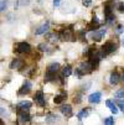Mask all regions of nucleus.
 <instances>
[{"label": "nucleus", "instance_id": "obj_1", "mask_svg": "<svg viewBox=\"0 0 124 125\" xmlns=\"http://www.w3.org/2000/svg\"><path fill=\"white\" fill-rule=\"evenodd\" d=\"M92 69H93V67H92L91 62H83L77 68V73L78 74H87V73H91Z\"/></svg>", "mask_w": 124, "mask_h": 125}, {"label": "nucleus", "instance_id": "obj_2", "mask_svg": "<svg viewBox=\"0 0 124 125\" xmlns=\"http://www.w3.org/2000/svg\"><path fill=\"white\" fill-rule=\"evenodd\" d=\"M15 50L19 53H29L31 51V46L27 42H19L15 45Z\"/></svg>", "mask_w": 124, "mask_h": 125}, {"label": "nucleus", "instance_id": "obj_3", "mask_svg": "<svg viewBox=\"0 0 124 125\" xmlns=\"http://www.w3.org/2000/svg\"><path fill=\"white\" fill-rule=\"evenodd\" d=\"M115 51V45L112 43V42H107V43H104L103 47H102V52H103V55H109V53L114 52Z\"/></svg>", "mask_w": 124, "mask_h": 125}, {"label": "nucleus", "instance_id": "obj_4", "mask_svg": "<svg viewBox=\"0 0 124 125\" xmlns=\"http://www.w3.org/2000/svg\"><path fill=\"white\" fill-rule=\"evenodd\" d=\"M35 102H36L40 106H45L46 105V100H45V97H44V92L42 91H39L36 94H35Z\"/></svg>", "mask_w": 124, "mask_h": 125}, {"label": "nucleus", "instance_id": "obj_5", "mask_svg": "<svg viewBox=\"0 0 124 125\" xmlns=\"http://www.w3.org/2000/svg\"><path fill=\"white\" fill-rule=\"evenodd\" d=\"M48 29H50V22L46 21V22H44L41 26H39L36 30H35V35H44V33H46L48 31Z\"/></svg>", "mask_w": 124, "mask_h": 125}, {"label": "nucleus", "instance_id": "obj_6", "mask_svg": "<svg viewBox=\"0 0 124 125\" xmlns=\"http://www.w3.org/2000/svg\"><path fill=\"white\" fill-rule=\"evenodd\" d=\"M60 39L62 41H73V35L69 30H63L61 33H60Z\"/></svg>", "mask_w": 124, "mask_h": 125}, {"label": "nucleus", "instance_id": "obj_7", "mask_svg": "<svg viewBox=\"0 0 124 125\" xmlns=\"http://www.w3.org/2000/svg\"><path fill=\"white\" fill-rule=\"evenodd\" d=\"M101 98H102V94L101 92H96V93H92L90 97H88V102L91 104H97L101 102Z\"/></svg>", "mask_w": 124, "mask_h": 125}, {"label": "nucleus", "instance_id": "obj_8", "mask_svg": "<svg viewBox=\"0 0 124 125\" xmlns=\"http://www.w3.org/2000/svg\"><path fill=\"white\" fill-rule=\"evenodd\" d=\"M61 113H62L66 118H71V116H72V114H73L72 106H71L69 104H65L62 108H61Z\"/></svg>", "mask_w": 124, "mask_h": 125}, {"label": "nucleus", "instance_id": "obj_9", "mask_svg": "<svg viewBox=\"0 0 124 125\" xmlns=\"http://www.w3.org/2000/svg\"><path fill=\"white\" fill-rule=\"evenodd\" d=\"M105 30H94V32L92 33V39L94 40V41H97V42H99L101 40H102V37L105 35Z\"/></svg>", "mask_w": 124, "mask_h": 125}, {"label": "nucleus", "instance_id": "obj_10", "mask_svg": "<svg viewBox=\"0 0 124 125\" xmlns=\"http://www.w3.org/2000/svg\"><path fill=\"white\" fill-rule=\"evenodd\" d=\"M19 119H20V121L21 123H26V121H30V119H31V116H30V114L27 113V110H19Z\"/></svg>", "mask_w": 124, "mask_h": 125}, {"label": "nucleus", "instance_id": "obj_11", "mask_svg": "<svg viewBox=\"0 0 124 125\" xmlns=\"http://www.w3.org/2000/svg\"><path fill=\"white\" fill-rule=\"evenodd\" d=\"M31 87H32V85H31V83H30L29 81H26V82L24 83V85H23V87L20 88V91H19V94H20V95L27 94V93H29V92L31 91Z\"/></svg>", "mask_w": 124, "mask_h": 125}, {"label": "nucleus", "instance_id": "obj_12", "mask_svg": "<svg viewBox=\"0 0 124 125\" xmlns=\"http://www.w3.org/2000/svg\"><path fill=\"white\" fill-rule=\"evenodd\" d=\"M31 105H32L31 102H29V100H21L19 104H17V108H19V110L20 109L21 110H29L31 108Z\"/></svg>", "mask_w": 124, "mask_h": 125}, {"label": "nucleus", "instance_id": "obj_13", "mask_svg": "<svg viewBox=\"0 0 124 125\" xmlns=\"http://www.w3.org/2000/svg\"><path fill=\"white\" fill-rule=\"evenodd\" d=\"M99 26H101V22L98 20V17L97 16H93L92 22L88 25V30H97V29H99Z\"/></svg>", "mask_w": 124, "mask_h": 125}, {"label": "nucleus", "instance_id": "obj_14", "mask_svg": "<svg viewBox=\"0 0 124 125\" xmlns=\"http://www.w3.org/2000/svg\"><path fill=\"white\" fill-rule=\"evenodd\" d=\"M58 69H60V64H58L57 62H56V63H51V64L48 66V68H47V72L56 74V73L58 72Z\"/></svg>", "mask_w": 124, "mask_h": 125}, {"label": "nucleus", "instance_id": "obj_15", "mask_svg": "<svg viewBox=\"0 0 124 125\" xmlns=\"http://www.w3.org/2000/svg\"><path fill=\"white\" fill-rule=\"evenodd\" d=\"M119 81H120V77H119V74H118L117 72H113V73L111 74L109 83H111V84H113V85H115V84H118V83H119Z\"/></svg>", "mask_w": 124, "mask_h": 125}, {"label": "nucleus", "instance_id": "obj_16", "mask_svg": "<svg viewBox=\"0 0 124 125\" xmlns=\"http://www.w3.org/2000/svg\"><path fill=\"white\" fill-rule=\"evenodd\" d=\"M23 67V62H21V60H14L11 63H10V68L11 69H20Z\"/></svg>", "mask_w": 124, "mask_h": 125}, {"label": "nucleus", "instance_id": "obj_17", "mask_svg": "<svg viewBox=\"0 0 124 125\" xmlns=\"http://www.w3.org/2000/svg\"><path fill=\"white\" fill-rule=\"evenodd\" d=\"M105 104H107V106L111 109V112H112V113H114V114H117V113H118L117 104H114L112 100H107V102H105Z\"/></svg>", "mask_w": 124, "mask_h": 125}, {"label": "nucleus", "instance_id": "obj_18", "mask_svg": "<svg viewBox=\"0 0 124 125\" xmlns=\"http://www.w3.org/2000/svg\"><path fill=\"white\" fill-rule=\"evenodd\" d=\"M61 74H62V77H68V76H71V74H72V69H71V67H69V66L63 67V68L61 69Z\"/></svg>", "mask_w": 124, "mask_h": 125}, {"label": "nucleus", "instance_id": "obj_19", "mask_svg": "<svg viewBox=\"0 0 124 125\" xmlns=\"http://www.w3.org/2000/svg\"><path fill=\"white\" fill-rule=\"evenodd\" d=\"M104 16H105V22H107V24H113L115 21V16H114L113 12L107 14V15H104Z\"/></svg>", "mask_w": 124, "mask_h": 125}, {"label": "nucleus", "instance_id": "obj_20", "mask_svg": "<svg viewBox=\"0 0 124 125\" xmlns=\"http://www.w3.org/2000/svg\"><path fill=\"white\" fill-rule=\"evenodd\" d=\"M66 98V93H62V94H58V95H56L55 98H54V103L55 104H60V103H62V100Z\"/></svg>", "mask_w": 124, "mask_h": 125}, {"label": "nucleus", "instance_id": "obj_21", "mask_svg": "<svg viewBox=\"0 0 124 125\" xmlns=\"http://www.w3.org/2000/svg\"><path fill=\"white\" fill-rule=\"evenodd\" d=\"M88 114H90V109L86 108V109H83V110H81V112L78 113V119H79V120H82L83 118L88 116Z\"/></svg>", "mask_w": 124, "mask_h": 125}, {"label": "nucleus", "instance_id": "obj_22", "mask_svg": "<svg viewBox=\"0 0 124 125\" xmlns=\"http://www.w3.org/2000/svg\"><path fill=\"white\" fill-rule=\"evenodd\" d=\"M57 119H58L57 115H55V114H50V115L46 118V121H47L48 124H51V123H56Z\"/></svg>", "mask_w": 124, "mask_h": 125}, {"label": "nucleus", "instance_id": "obj_23", "mask_svg": "<svg viewBox=\"0 0 124 125\" xmlns=\"http://www.w3.org/2000/svg\"><path fill=\"white\" fill-rule=\"evenodd\" d=\"M8 6V0H0V12L4 11Z\"/></svg>", "mask_w": 124, "mask_h": 125}, {"label": "nucleus", "instance_id": "obj_24", "mask_svg": "<svg viewBox=\"0 0 124 125\" xmlns=\"http://www.w3.org/2000/svg\"><path fill=\"white\" fill-rule=\"evenodd\" d=\"M30 4V0H17L16 6H26Z\"/></svg>", "mask_w": 124, "mask_h": 125}, {"label": "nucleus", "instance_id": "obj_25", "mask_svg": "<svg viewBox=\"0 0 124 125\" xmlns=\"http://www.w3.org/2000/svg\"><path fill=\"white\" fill-rule=\"evenodd\" d=\"M45 79H46L47 82L54 81V79H55V74H54V73H50V72H46V77H45Z\"/></svg>", "mask_w": 124, "mask_h": 125}, {"label": "nucleus", "instance_id": "obj_26", "mask_svg": "<svg viewBox=\"0 0 124 125\" xmlns=\"http://www.w3.org/2000/svg\"><path fill=\"white\" fill-rule=\"evenodd\" d=\"M104 124H105V125H113V124H114V119H113L112 116L104 119Z\"/></svg>", "mask_w": 124, "mask_h": 125}, {"label": "nucleus", "instance_id": "obj_27", "mask_svg": "<svg viewBox=\"0 0 124 125\" xmlns=\"http://www.w3.org/2000/svg\"><path fill=\"white\" fill-rule=\"evenodd\" d=\"M92 3H93V0H82V4H83V6H91L92 5Z\"/></svg>", "mask_w": 124, "mask_h": 125}, {"label": "nucleus", "instance_id": "obj_28", "mask_svg": "<svg viewBox=\"0 0 124 125\" xmlns=\"http://www.w3.org/2000/svg\"><path fill=\"white\" fill-rule=\"evenodd\" d=\"M124 97V89H119L115 93V98H123Z\"/></svg>", "mask_w": 124, "mask_h": 125}, {"label": "nucleus", "instance_id": "obj_29", "mask_svg": "<svg viewBox=\"0 0 124 125\" xmlns=\"http://www.w3.org/2000/svg\"><path fill=\"white\" fill-rule=\"evenodd\" d=\"M117 105H118L119 108H120V109L124 112V100H123V99H119V100L117 102Z\"/></svg>", "mask_w": 124, "mask_h": 125}, {"label": "nucleus", "instance_id": "obj_30", "mask_svg": "<svg viewBox=\"0 0 124 125\" xmlns=\"http://www.w3.org/2000/svg\"><path fill=\"white\" fill-rule=\"evenodd\" d=\"M0 114H3L4 116H10L9 112H8V110H5L4 108H0Z\"/></svg>", "mask_w": 124, "mask_h": 125}, {"label": "nucleus", "instance_id": "obj_31", "mask_svg": "<svg viewBox=\"0 0 124 125\" xmlns=\"http://www.w3.org/2000/svg\"><path fill=\"white\" fill-rule=\"evenodd\" d=\"M39 48H40L41 51H47V48H48V46H47V45H45V43H41V45L39 46Z\"/></svg>", "mask_w": 124, "mask_h": 125}, {"label": "nucleus", "instance_id": "obj_32", "mask_svg": "<svg viewBox=\"0 0 124 125\" xmlns=\"http://www.w3.org/2000/svg\"><path fill=\"white\" fill-rule=\"evenodd\" d=\"M118 10H119L120 12H123V11H124V4H123V3H120V4L118 5Z\"/></svg>", "mask_w": 124, "mask_h": 125}, {"label": "nucleus", "instance_id": "obj_33", "mask_svg": "<svg viewBox=\"0 0 124 125\" xmlns=\"http://www.w3.org/2000/svg\"><path fill=\"white\" fill-rule=\"evenodd\" d=\"M60 1H61V0H54V5L55 6H58L60 5Z\"/></svg>", "mask_w": 124, "mask_h": 125}, {"label": "nucleus", "instance_id": "obj_34", "mask_svg": "<svg viewBox=\"0 0 124 125\" xmlns=\"http://www.w3.org/2000/svg\"><path fill=\"white\" fill-rule=\"evenodd\" d=\"M0 125H4V121L1 120V118H0Z\"/></svg>", "mask_w": 124, "mask_h": 125}, {"label": "nucleus", "instance_id": "obj_35", "mask_svg": "<svg viewBox=\"0 0 124 125\" xmlns=\"http://www.w3.org/2000/svg\"><path fill=\"white\" fill-rule=\"evenodd\" d=\"M122 81H123V82H124V74H123V76H122Z\"/></svg>", "mask_w": 124, "mask_h": 125}, {"label": "nucleus", "instance_id": "obj_36", "mask_svg": "<svg viewBox=\"0 0 124 125\" xmlns=\"http://www.w3.org/2000/svg\"><path fill=\"white\" fill-rule=\"evenodd\" d=\"M123 46H124V40H123Z\"/></svg>", "mask_w": 124, "mask_h": 125}]
</instances>
